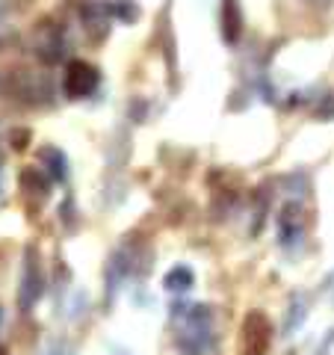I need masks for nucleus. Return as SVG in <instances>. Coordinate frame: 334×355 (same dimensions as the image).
I'll use <instances>...</instances> for the list:
<instances>
[{
  "label": "nucleus",
  "instance_id": "1",
  "mask_svg": "<svg viewBox=\"0 0 334 355\" xmlns=\"http://www.w3.org/2000/svg\"><path fill=\"white\" fill-rule=\"evenodd\" d=\"M101 83V71L98 65L86 62V60H71L65 65V77H62V89L71 101H80V98H89Z\"/></svg>",
  "mask_w": 334,
  "mask_h": 355
},
{
  "label": "nucleus",
  "instance_id": "2",
  "mask_svg": "<svg viewBox=\"0 0 334 355\" xmlns=\"http://www.w3.org/2000/svg\"><path fill=\"white\" fill-rule=\"evenodd\" d=\"M270 343H272V323L270 317L261 311H252L243 323V335H240V355H270Z\"/></svg>",
  "mask_w": 334,
  "mask_h": 355
},
{
  "label": "nucleus",
  "instance_id": "3",
  "mask_svg": "<svg viewBox=\"0 0 334 355\" xmlns=\"http://www.w3.org/2000/svg\"><path fill=\"white\" fill-rule=\"evenodd\" d=\"M44 291V275H42V258L36 246H27L24 252V275H21V287H18V305L21 311H30L33 305L42 299Z\"/></svg>",
  "mask_w": 334,
  "mask_h": 355
},
{
  "label": "nucleus",
  "instance_id": "4",
  "mask_svg": "<svg viewBox=\"0 0 334 355\" xmlns=\"http://www.w3.org/2000/svg\"><path fill=\"white\" fill-rule=\"evenodd\" d=\"M36 53L42 57V62H60L62 60V51H65V30L60 24H53V21H42L36 27Z\"/></svg>",
  "mask_w": 334,
  "mask_h": 355
},
{
  "label": "nucleus",
  "instance_id": "5",
  "mask_svg": "<svg viewBox=\"0 0 334 355\" xmlns=\"http://www.w3.org/2000/svg\"><path fill=\"white\" fill-rule=\"evenodd\" d=\"M219 27H222V42L225 44H237L243 39V9H240V0H222V18H219Z\"/></svg>",
  "mask_w": 334,
  "mask_h": 355
},
{
  "label": "nucleus",
  "instance_id": "6",
  "mask_svg": "<svg viewBox=\"0 0 334 355\" xmlns=\"http://www.w3.org/2000/svg\"><path fill=\"white\" fill-rule=\"evenodd\" d=\"M21 193L33 205H44V198L51 196V178L39 169H21Z\"/></svg>",
  "mask_w": 334,
  "mask_h": 355
},
{
  "label": "nucleus",
  "instance_id": "7",
  "mask_svg": "<svg viewBox=\"0 0 334 355\" xmlns=\"http://www.w3.org/2000/svg\"><path fill=\"white\" fill-rule=\"evenodd\" d=\"M293 234H302V216H299V207L290 202L281 207V216H278V237H281L284 246H290Z\"/></svg>",
  "mask_w": 334,
  "mask_h": 355
},
{
  "label": "nucleus",
  "instance_id": "8",
  "mask_svg": "<svg viewBox=\"0 0 334 355\" xmlns=\"http://www.w3.org/2000/svg\"><path fill=\"white\" fill-rule=\"evenodd\" d=\"M39 160L48 166V172H51L48 178H51V181H65V178H69V160H65V154L60 148L44 146L39 151Z\"/></svg>",
  "mask_w": 334,
  "mask_h": 355
},
{
  "label": "nucleus",
  "instance_id": "9",
  "mask_svg": "<svg viewBox=\"0 0 334 355\" xmlns=\"http://www.w3.org/2000/svg\"><path fill=\"white\" fill-rule=\"evenodd\" d=\"M104 12H107L109 18L121 21V24H137L142 9H139V3H137V0H109Z\"/></svg>",
  "mask_w": 334,
  "mask_h": 355
},
{
  "label": "nucleus",
  "instance_id": "10",
  "mask_svg": "<svg viewBox=\"0 0 334 355\" xmlns=\"http://www.w3.org/2000/svg\"><path fill=\"white\" fill-rule=\"evenodd\" d=\"M163 287L166 291H189V287H193V272H189V266H175V270L163 279Z\"/></svg>",
  "mask_w": 334,
  "mask_h": 355
},
{
  "label": "nucleus",
  "instance_id": "11",
  "mask_svg": "<svg viewBox=\"0 0 334 355\" xmlns=\"http://www.w3.org/2000/svg\"><path fill=\"white\" fill-rule=\"evenodd\" d=\"M27 139H30V130L27 128H18V133H12V146L15 148H24Z\"/></svg>",
  "mask_w": 334,
  "mask_h": 355
},
{
  "label": "nucleus",
  "instance_id": "12",
  "mask_svg": "<svg viewBox=\"0 0 334 355\" xmlns=\"http://www.w3.org/2000/svg\"><path fill=\"white\" fill-rule=\"evenodd\" d=\"M0 355H6V349H3V347H0Z\"/></svg>",
  "mask_w": 334,
  "mask_h": 355
},
{
  "label": "nucleus",
  "instance_id": "13",
  "mask_svg": "<svg viewBox=\"0 0 334 355\" xmlns=\"http://www.w3.org/2000/svg\"><path fill=\"white\" fill-rule=\"evenodd\" d=\"M86 3H89V0H86Z\"/></svg>",
  "mask_w": 334,
  "mask_h": 355
}]
</instances>
